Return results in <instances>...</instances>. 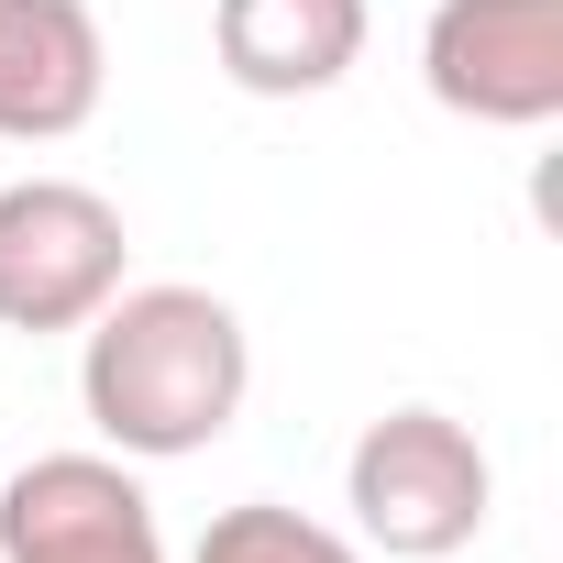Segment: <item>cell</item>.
<instances>
[{
	"label": "cell",
	"mask_w": 563,
	"mask_h": 563,
	"mask_svg": "<svg viewBox=\"0 0 563 563\" xmlns=\"http://www.w3.org/2000/svg\"><path fill=\"white\" fill-rule=\"evenodd\" d=\"M0 563H166L155 497L111 453H34L0 486Z\"/></svg>",
	"instance_id": "5"
},
{
	"label": "cell",
	"mask_w": 563,
	"mask_h": 563,
	"mask_svg": "<svg viewBox=\"0 0 563 563\" xmlns=\"http://www.w3.org/2000/svg\"><path fill=\"white\" fill-rule=\"evenodd\" d=\"M243 387H254V343H243L232 299H210V288H111L89 310L78 398H89L111 453H144V464L210 453L243 420Z\"/></svg>",
	"instance_id": "1"
},
{
	"label": "cell",
	"mask_w": 563,
	"mask_h": 563,
	"mask_svg": "<svg viewBox=\"0 0 563 563\" xmlns=\"http://www.w3.org/2000/svg\"><path fill=\"white\" fill-rule=\"evenodd\" d=\"M343 497H354V530L387 552V563H442L486 530L497 508V464L464 420L442 409H387L365 420L354 464H343Z\"/></svg>",
	"instance_id": "2"
},
{
	"label": "cell",
	"mask_w": 563,
	"mask_h": 563,
	"mask_svg": "<svg viewBox=\"0 0 563 563\" xmlns=\"http://www.w3.org/2000/svg\"><path fill=\"white\" fill-rule=\"evenodd\" d=\"M133 232L78 177L0 188V332H89V310L122 288Z\"/></svg>",
	"instance_id": "3"
},
{
	"label": "cell",
	"mask_w": 563,
	"mask_h": 563,
	"mask_svg": "<svg viewBox=\"0 0 563 563\" xmlns=\"http://www.w3.org/2000/svg\"><path fill=\"white\" fill-rule=\"evenodd\" d=\"M100 78L89 0H0V144H67L100 111Z\"/></svg>",
	"instance_id": "6"
},
{
	"label": "cell",
	"mask_w": 563,
	"mask_h": 563,
	"mask_svg": "<svg viewBox=\"0 0 563 563\" xmlns=\"http://www.w3.org/2000/svg\"><path fill=\"white\" fill-rule=\"evenodd\" d=\"M420 78L442 111L530 133L563 111V0H442L420 34Z\"/></svg>",
	"instance_id": "4"
},
{
	"label": "cell",
	"mask_w": 563,
	"mask_h": 563,
	"mask_svg": "<svg viewBox=\"0 0 563 563\" xmlns=\"http://www.w3.org/2000/svg\"><path fill=\"white\" fill-rule=\"evenodd\" d=\"M188 563H365V552L332 519H299V508H276V497H243V508H221L199 530Z\"/></svg>",
	"instance_id": "8"
},
{
	"label": "cell",
	"mask_w": 563,
	"mask_h": 563,
	"mask_svg": "<svg viewBox=\"0 0 563 563\" xmlns=\"http://www.w3.org/2000/svg\"><path fill=\"white\" fill-rule=\"evenodd\" d=\"M221 78L254 100H310L332 78H354L365 56V0H221L210 12Z\"/></svg>",
	"instance_id": "7"
}]
</instances>
